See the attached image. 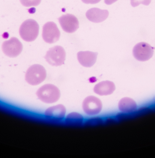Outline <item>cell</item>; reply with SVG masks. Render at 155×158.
I'll use <instances>...</instances> for the list:
<instances>
[{"mask_svg": "<svg viewBox=\"0 0 155 158\" xmlns=\"http://www.w3.org/2000/svg\"><path fill=\"white\" fill-rule=\"evenodd\" d=\"M38 99L45 103H54L60 98L59 89L53 84H45L41 86L36 92Z\"/></svg>", "mask_w": 155, "mask_h": 158, "instance_id": "6da1fadb", "label": "cell"}, {"mask_svg": "<svg viewBox=\"0 0 155 158\" xmlns=\"http://www.w3.org/2000/svg\"><path fill=\"white\" fill-rule=\"evenodd\" d=\"M39 24L33 19H28L24 21L19 27L20 37L26 42L34 41L39 34Z\"/></svg>", "mask_w": 155, "mask_h": 158, "instance_id": "7a4b0ae2", "label": "cell"}, {"mask_svg": "<svg viewBox=\"0 0 155 158\" xmlns=\"http://www.w3.org/2000/svg\"><path fill=\"white\" fill-rule=\"evenodd\" d=\"M45 68L39 64L30 66L25 74V80L31 85L36 86L42 83L46 77Z\"/></svg>", "mask_w": 155, "mask_h": 158, "instance_id": "3957f363", "label": "cell"}, {"mask_svg": "<svg viewBox=\"0 0 155 158\" xmlns=\"http://www.w3.org/2000/svg\"><path fill=\"white\" fill-rule=\"evenodd\" d=\"M66 53L61 46H56L50 48L44 57L46 61L52 66H60L66 60Z\"/></svg>", "mask_w": 155, "mask_h": 158, "instance_id": "277c9868", "label": "cell"}, {"mask_svg": "<svg viewBox=\"0 0 155 158\" xmlns=\"http://www.w3.org/2000/svg\"><path fill=\"white\" fill-rule=\"evenodd\" d=\"M2 48L6 56L15 58L22 52L23 46L19 40L16 37H12L2 43Z\"/></svg>", "mask_w": 155, "mask_h": 158, "instance_id": "5b68a950", "label": "cell"}, {"mask_svg": "<svg viewBox=\"0 0 155 158\" xmlns=\"http://www.w3.org/2000/svg\"><path fill=\"white\" fill-rule=\"evenodd\" d=\"M133 56L139 61L144 62L151 59L154 54V48L146 42L136 44L133 48Z\"/></svg>", "mask_w": 155, "mask_h": 158, "instance_id": "8992f818", "label": "cell"}, {"mask_svg": "<svg viewBox=\"0 0 155 158\" xmlns=\"http://www.w3.org/2000/svg\"><path fill=\"white\" fill-rule=\"evenodd\" d=\"M103 104L100 99L93 96H89L85 98L82 102L84 111L89 115L98 114L101 111Z\"/></svg>", "mask_w": 155, "mask_h": 158, "instance_id": "52a82bcc", "label": "cell"}, {"mask_svg": "<svg viewBox=\"0 0 155 158\" xmlns=\"http://www.w3.org/2000/svg\"><path fill=\"white\" fill-rule=\"evenodd\" d=\"M42 36L45 42L53 44L59 40L60 36V31L54 23L47 22L43 27Z\"/></svg>", "mask_w": 155, "mask_h": 158, "instance_id": "ba28073f", "label": "cell"}, {"mask_svg": "<svg viewBox=\"0 0 155 158\" xmlns=\"http://www.w3.org/2000/svg\"><path fill=\"white\" fill-rule=\"evenodd\" d=\"M60 26L66 33H74L79 27V22L78 18L73 15L67 14L58 18Z\"/></svg>", "mask_w": 155, "mask_h": 158, "instance_id": "9c48e42d", "label": "cell"}, {"mask_svg": "<svg viewBox=\"0 0 155 158\" xmlns=\"http://www.w3.org/2000/svg\"><path fill=\"white\" fill-rule=\"evenodd\" d=\"M98 55L97 52L80 51L77 53V59L81 65L84 67H91L95 64Z\"/></svg>", "mask_w": 155, "mask_h": 158, "instance_id": "30bf717a", "label": "cell"}, {"mask_svg": "<svg viewBox=\"0 0 155 158\" xmlns=\"http://www.w3.org/2000/svg\"><path fill=\"white\" fill-rule=\"evenodd\" d=\"M107 10H102L98 8H93L86 12V18L90 22L94 23H100L104 22L109 16Z\"/></svg>", "mask_w": 155, "mask_h": 158, "instance_id": "8fae6325", "label": "cell"}, {"mask_svg": "<svg viewBox=\"0 0 155 158\" xmlns=\"http://www.w3.org/2000/svg\"><path fill=\"white\" fill-rule=\"evenodd\" d=\"M116 89L115 84L112 81L105 80L97 83L93 88L95 93L99 96L111 95Z\"/></svg>", "mask_w": 155, "mask_h": 158, "instance_id": "7c38bea8", "label": "cell"}, {"mask_svg": "<svg viewBox=\"0 0 155 158\" xmlns=\"http://www.w3.org/2000/svg\"><path fill=\"white\" fill-rule=\"evenodd\" d=\"M66 114V109L62 104H58L46 109L45 115L48 118L53 119H63Z\"/></svg>", "mask_w": 155, "mask_h": 158, "instance_id": "4fadbf2b", "label": "cell"}, {"mask_svg": "<svg viewBox=\"0 0 155 158\" xmlns=\"http://www.w3.org/2000/svg\"><path fill=\"white\" fill-rule=\"evenodd\" d=\"M118 107L120 111L123 112L130 113L136 110L137 105L132 99L125 97L120 100L118 103Z\"/></svg>", "mask_w": 155, "mask_h": 158, "instance_id": "5bb4252c", "label": "cell"}, {"mask_svg": "<svg viewBox=\"0 0 155 158\" xmlns=\"http://www.w3.org/2000/svg\"><path fill=\"white\" fill-rule=\"evenodd\" d=\"M66 121L70 123H79L83 122V117L78 113H71L67 115Z\"/></svg>", "mask_w": 155, "mask_h": 158, "instance_id": "9a60e30c", "label": "cell"}, {"mask_svg": "<svg viewBox=\"0 0 155 158\" xmlns=\"http://www.w3.org/2000/svg\"><path fill=\"white\" fill-rule=\"evenodd\" d=\"M20 3L24 7H35L38 6L41 0H19Z\"/></svg>", "mask_w": 155, "mask_h": 158, "instance_id": "2e32d148", "label": "cell"}, {"mask_svg": "<svg viewBox=\"0 0 155 158\" xmlns=\"http://www.w3.org/2000/svg\"><path fill=\"white\" fill-rule=\"evenodd\" d=\"M130 1H131V5L133 7H137L140 4H142L145 6H148L151 1V0H130Z\"/></svg>", "mask_w": 155, "mask_h": 158, "instance_id": "e0dca14e", "label": "cell"}, {"mask_svg": "<svg viewBox=\"0 0 155 158\" xmlns=\"http://www.w3.org/2000/svg\"><path fill=\"white\" fill-rule=\"evenodd\" d=\"M101 0H82L83 2L85 4H95L100 2Z\"/></svg>", "mask_w": 155, "mask_h": 158, "instance_id": "ac0fdd59", "label": "cell"}, {"mask_svg": "<svg viewBox=\"0 0 155 158\" xmlns=\"http://www.w3.org/2000/svg\"><path fill=\"white\" fill-rule=\"evenodd\" d=\"M118 0H105V3L106 5H110L117 2Z\"/></svg>", "mask_w": 155, "mask_h": 158, "instance_id": "d6986e66", "label": "cell"}]
</instances>
